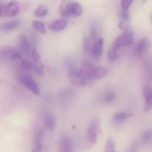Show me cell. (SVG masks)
<instances>
[{
    "label": "cell",
    "mask_w": 152,
    "mask_h": 152,
    "mask_svg": "<svg viewBox=\"0 0 152 152\" xmlns=\"http://www.w3.org/2000/svg\"><path fill=\"white\" fill-rule=\"evenodd\" d=\"M83 13V7L78 1H63L61 7V15L63 18L79 17Z\"/></svg>",
    "instance_id": "cell-1"
},
{
    "label": "cell",
    "mask_w": 152,
    "mask_h": 152,
    "mask_svg": "<svg viewBox=\"0 0 152 152\" xmlns=\"http://www.w3.org/2000/svg\"><path fill=\"white\" fill-rule=\"evenodd\" d=\"M99 133H100V122L99 119H94L88 125L86 130V142L89 146H91L96 143Z\"/></svg>",
    "instance_id": "cell-2"
},
{
    "label": "cell",
    "mask_w": 152,
    "mask_h": 152,
    "mask_svg": "<svg viewBox=\"0 0 152 152\" xmlns=\"http://www.w3.org/2000/svg\"><path fill=\"white\" fill-rule=\"evenodd\" d=\"M68 78L73 84L77 86H86L92 83V81H91L88 77L86 73L81 68L70 71L68 74Z\"/></svg>",
    "instance_id": "cell-3"
},
{
    "label": "cell",
    "mask_w": 152,
    "mask_h": 152,
    "mask_svg": "<svg viewBox=\"0 0 152 152\" xmlns=\"http://www.w3.org/2000/svg\"><path fill=\"white\" fill-rule=\"evenodd\" d=\"M134 39V33L132 30L126 29L123 34L117 37L112 46L119 51L120 49L131 45L133 42Z\"/></svg>",
    "instance_id": "cell-4"
},
{
    "label": "cell",
    "mask_w": 152,
    "mask_h": 152,
    "mask_svg": "<svg viewBox=\"0 0 152 152\" xmlns=\"http://www.w3.org/2000/svg\"><path fill=\"white\" fill-rule=\"evenodd\" d=\"M20 11V4L16 1L7 3L0 2V16L2 17H14Z\"/></svg>",
    "instance_id": "cell-5"
},
{
    "label": "cell",
    "mask_w": 152,
    "mask_h": 152,
    "mask_svg": "<svg viewBox=\"0 0 152 152\" xmlns=\"http://www.w3.org/2000/svg\"><path fill=\"white\" fill-rule=\"evenodd\" d=\"M0 59L7 62H19L22 59V56L18 49L10 46H4L0 49Z\"/></svg>",
    "instance_id": "cell-6"
},
{
    "label": "cell",
    "mask_w": 152,
    "mask_h": 152,
    "mask_svg": "<svg viewBox=\"0 0 152 152\" xmlns=\"http://www.w3.org/2000/svg\"><path fill=\"white\" fill-rule=\"evenodd\" d=\"M19 82L34 95H40V89L38 84L30 75L27 74H22L19 77Z\"/></svg>",
    "instance_id": "cell-7"
},
{
    "label": "cell",
    "mask_w": 152,
    "mask_h": 152,
    "mask_svg": "<svg viewBox=\"0 0 152 152\" xmlns=\"http://www.w3.org/2000/svg\"><path fill=\"white\" fill-rule=\"evenodd\" d=\"M87 74L88 77L91 81L100 80L108 74V70L106 68L101 66H96L94 65L88 71H84Z\"/></svg>",
    "instance_id": "cell-8"
},
{
    "label": "cell",
    "mask_w": 152,
    "mask_h": 152,
    "mask_svg": "<svg viewBox=\"0 0 152 152\" xmlns=\"http://www.w3.org/2000/svg\"><path fill=\"white\" fill-rule=\"evenodd\" d=\"M18 50L21 53V54H23L24 56L27 57H31V53H32L33 49L31 48V44L25 35H21L19 37L17 41Z\"/></svg>",
    "instance_id": "cell-9"
},
{
    "label": "cell",
    "mask_w": 152,
    "mask_h": 152,
    "mask_svg": "<svg viewBox=\"0 0 152 152\" xmlns=\"http://www.w3.org/2000/svg\"><path fill=\"white\" fill-rule=\"evenodd\" d=\"M58 152H74V142L68 135L60 137L58 144Z\"/></svg>",
    "instance_id": "cell-10"
},
{
    "label": "cell",
    "mask_w": 152,
    "mask_h": 152,
    "mask_svg": "<svg viewBox=\"0 0 152 152\" xmlns=\"http://www.w3.org/2000/svg\"><path fill=\"white\" fill-rule=\"evenodd\" d=\"M104 50V39L102 37L99 39L94 42L92 46L91 56L94 59H99L102 56Z\"/></svg>",
    "instance_id": "cell-11"
},
{
    "label": "cell",
    "mask_w": 152,
    "mask_h": 152,
    "mask_svg": "<svg viewBox=\"0 0 152 152\" xmlns=\"http://www.w3.org/2000/svg\"><path fill=\"white\" fill-rule=\"evenodd\" d=\"M142 94L145 99L144 111L148 112L152 108V87L149 85H145L142 89Z\"/></svg>",
    "instance_id": "cell-12"
},
{
    "label": "cell",
    "mask_w": 152,
    "mask_h": 152,
    "mask_svg": "<svg viewBox=\"0 0 152 152\" xmlns=\"http://www.w3.org/2000/svg\"><path fill=\"white\" fill-rule=\"evenodd\" d=\"M149 47V42L146 38H142L139 40L135 47L134 53L137 57H141L146 53Z\"/></svg>",
    "instance_id": "cell-13"
},
{
    "label": "cell",
    "mask_w": 152,
    "mask_h": 152,
    "mask_svg": "<svg viewBox=\"0 0 152 152\" xmlns=\"http://www.w3.org/2000/svg\"><path fill=\"white\" fill-rule=\"evenodd\" d=\"M44 133V130L42 129L37 132L35 137H34V148L32 149V152H41L42 148Z\"/></svg>",
    "instance_id": "cell-14"
},
{
    "label": "cell",
    "mask_w": 152,
    "mask_h": 152,
    "mask_svg": "<svg viewBox=\"0 0 152 152\" xmlns=\"http://www.w3.org/2000/svg\"><path fill=\"white\" fill-rule=\"evenodd\" d=\"M68 26V21L65 19H59L53 20L50 24V29L54 32L63 31Z\"/></svg>",
    "instance_id": "cell-15"
},
{
    "label": "cell",
    "mask_w": 152,
    "mask_h": 152,
    "mask_svg": "<svg viewBox=\"0 0 152 152\" xmlns=\"http://www.w3.org/2000/svg\"><path fill=\"white\" fill-rule=\"evenodd\" d=\"M133 114L130 112H126V111H121V112H117L112 117V122L114 124L120 125L125 123L129 117H132Z\"/></svg>",
    "instance_id": "cell-16"
},
{
    "label": "cell",
    "mask_w": 152,
    "mask_h": 152,
    "mask_svg": "<svg viewBox=\"0 0 152 152\" xmlns=\"http://www.w3.org/2000/svg\"><path fill=\"white\" fill-rule=\"evenodd\" d=\"M21 22L17 19H14V20L7 21V22H4L1 25V31L4 32H8V31H13L14 29L17 28L20 25Z\"/></svg>",
    "instance_id": "cell-17"
},
{
    "label": "cell",
    "mask_w": 152,
    "mask_h": 152,
    "mask_svg": "<svg viewBox=\"0 0 152 152\" xmlns=\"http://www.w3.org/2000/svg\"><path fill=\"white\" fill-rule=\"evenodd\" d=\"M44 123L48 130L50 131V132H53L55 126H56V120L50 113L47 112L45 114Z\"/></svg>",
    "instance_id": "cell-18"
},
{
    "label": "cell",
    "mask_w": 152,
    "mask_h": 152,
    "mask_svg": "<svg viewBox=\"0 0 152 152\" xmlns=\"http://www.w3.org/2000/svg\"><path fill=\"white\" fill-rule=\"evenodd\" d=\"M48 14V8L44 4H40L34 10V15L36 17H44Z\"/></svg>",
    "instance_id": "cell-19"
},
{
    "label": "cell",
    "mask_w": 152,
    "mask_h": 152,
    "mask_svg": "<svg viewBox=\"0 0 152 152\" xmlns=\"http://www.w3.org/2000/svg\"><path fill=\"white\" fill-rule=\"evenodd\" d=\"M94 42L88 37H85L83 41V46L84 49V52L86 55L91 56V50L93 46Z\"/></svg>",
    "instance_id": "cell-20"
},
{
    "label": "cell",
    "mask_w": 152,
    "mask_h": 152,
    "mask_svg": "<svg viewBox=\"0 0 152 152\" xmlns=\"http://www.w3.org/2000/svg\"><path fill=\"white\" fill-rule=\"evenodd\" d=\"M98 35H99V27L97 24H91L90 26V30H89V38L94 42L97 39H99Z\"/></svg>",
    "instance_id": "cell-21"
},
{
    "label": "cell",
    "mask_w": 152,
    "mask_h": 152,
    "mask_svg": "<svg viewBox=\"0 0 152 152\" xmlns=\"http://www.w3.org/2000/svg\"><path fill=\"white\" fill-rule=\"evenodd\" d=\"M19 67L21 70L25 72H31L32 70H34V65L27 59H22V60L19 61Z\"/></svg>",
    "instance_id": "cell-22"
},
{
    "label": "cell",
    "mask_w": 152,
    "mask_h": 152,
    "mask_svg": "<svg viewBox=\"0 0 152 152\" xmlns=\"http://www.w3.org/2000/svg\"><path fill=\"white\" fill-rule=\"evenodd\" d=\"M32 25L34 29L36 31L39 32V34H45L46 33V28L45 25L43 22L39 20H34L32 22Z\"/></svg>",
    "instance_id": "cell-23"
},
{
    "label": "cell",
    "mask_w": 152,
    "mask_h": 152,
    "mask_svg": "<svg viewBox=\"0 0 152 152\" xmlns=\"http://www.w3.org/2000/svg\"><path fill=\"white\" fill-rule=\"evenodd\" d=\"M116 99H117V94L113 91H108L104 94L103 100L105 103H112L116 100Z\"/></svg>",
    "instance_id": "cell-24"
},
{
    "label": "cell",
    "mask_w": 152,
    "mask_h": 152,
    "mask_svg": "<svg viewBox=\"0 0 152 152\" xmlns=\"http://www.w3.org/2000/svg\"><path fill=\"white\" fill-rule=\"evenodd\" d=\"M141 140H142V143L145 145L152 143V129H148L142 134Z\"/></svg>",
    "instance_id": "cell-25"
},
{
    "label": "cell",
    "mask_w": 152,
    "mask_h": 152,
    "mask_svg": "<svg viewBox=\"0 0 152 152\" xmlns=\"http://www.w3.org/2000/svg\"><path fill=\"white\" fill-rule=\"evenodd\" d=\"M34 70L38 75L43 76V74H44V64L42 62L41 59L34 62Z\"/></svg>",
    "instance_id": "cell-26"
},
{
    "label": "cell",
    "mask_w": 152,
    "mask_h": 152,
    "mask_svg": "<svg viewBox=\"0 0 152 152\" xmlns=\"http://www.w3.org/2000/svg\"><path fill=\"white\" fill-rule=\"evenodd\" d=\"M104 152H116L115 142L112 138L109 137L106 140Z\"/></svg>",
    "instance_id": "cell-27"
},
{
    "label": "cell",
    "mask_w": 152,
    "mask_h": 152,
    "mask_svg": "<svg viewBox=\"0 0 152 152\" xmlns=\"http://www.w3.org/2000/svg\"><path fill=\"white\" fill-rule=\"evenodd\" d=\"M108 59H109L111 62H113V61H114L115 59H117V57L119 56V51L115 48L111 46L109 51H108Z\"/></svg>",
    "instance_id": "cell-28"
},
{
    "label": "cell",
    "mask_w": 152,
    "mask_h": 152,
    "mask_svg": "<svg viewBox=\"0 0 152 152\" xmlns=\"http://www.w3.org/2000/svg\"><path fill=\"white\" fill-rule=\"evenodd\" d=\"M133 3L132 0H123L121 1V9L123 10H129V7Z\"/></svg>",
    "instance_id": "cell-29"
},
{
    "label": "cell",
    "mask_w": 152,
    "mask_h": 152,
    "mask_svg": "<svg viewBox=\"0 0 152 152\" xmlns=\"http://www.w3.org/2000/svg\"><path fill=\"white\" fill-rule=\"evenodd\" d=\"M120 16L121 17V19H123V20H128L129 19V17H130V12H129V10H123V9H121Z\"/></svg>",
    "instance_id": "cell-30"
},
{
    "label": "cell",
    "mask_w": 152,
    "mask_h": 152,
    "mask_svg": "<svg viewBox=\"0 0 152 152\" xmlns=\"http://www.w3.org/2000/svg\"><path fill=\"white\" fill-rule=\"evenodd\" d=\"M130 152H136V146H134L133 148H131Z\"/></svg>",
    "instance_id": "cell-31"
}]
</instances>
